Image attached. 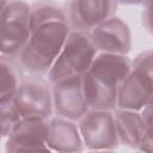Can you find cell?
Returning <instances> with one entry per match:
<instances>
[{
	"label": "cell",
	"instance_id": "cell-1",
	"mask_svg": "<svg viewBox=\"0 0 153 153\" xmlns=\"http://www.w3.org/2000/svg\"><path fill=\"white\" fill-rule=\"evenodd\" d=\"M71 30L67 17L31 23L29 41L16 59L20 71L35 76L47 75Z\"/></svg>",
	"mask_w": 153,
	"mask_h": 153
},
{
	"label": "cell",
	"instance_id": "cell-2",
	"mask_svg": "<svg viewBox=\"0 0 153 153\" xmlns=\"http://www.w3.org/2000/svg\"><path fill=\"white\" fill-rule=\"evenodd\" d=\"M153 96V53L145 50L131 60V68L117 88L118 109L140 111L152 103Z\"/></svg>",
	"mask_w": 153,
	"mask_h": 153
},
{
	"label": "cell",
	"instance_id": "cell-3",
	"mask_svg": "<svg viewBox=\"0 0 153 153\" xmlns=\"http://www.w3.org/2000/svg\"><path fill=\"white\" fill-rule=\"evenodd\" d=\"M97 53L98 50L96 49L88 31L72 29L57 57L45 75L48 82L54 84L55 81L68 76L82 75L88 69Z\"/></svg>",
	"mask_w": 153,
	"mask_h": 153
},
{
	"label": "cell",
	"instance_id": "cell-4",
	"mask_svg": "<svg viewBox=\"0 0 153 153\" xmlns=\"http://www.w3.org/2000/svg\"><path fill=\"white\" fill-rule=\"evenodd\" d=\"M31 33L30 5L8 1L0 16V56L17 59Z\"/></svg>",
	"mask_w": 153,
	"mask_h": 153
},
{
	"label": "cell",
	"instance_id": "cell-5",
	"mask_svg": "<svg viewBox=\"0 0 153 153\" xmlns=\"http://www.w3.org/2000/svg\"><path fill=\"white\" fill-rule=\"evenodd\" d=\"M114 116L120 143L129 148L152 152V103L140 111L116 108Z\"/></svg>",
	"mask_w": 153,
	"mask_h": 153
},
{
	"label": "cell",
	"instance_id": "cell-6",
	"mask_svg": "<svg viewBox=\"0 0 153 153\" xmlns=\"http://www.w3.org/2000/svg\"><path fill=\"white\" fill-rule=\"evenodd\" d=\"M12 103L19 117L48 120L54 114L51 86L42 76L27 74L20 78Z\"/></svg>",
	"mask_w": 153,
	"mask_h": 153
},
{
	"label": "cell",
	"instance_id": "cell-7",
	"mask_svg": "<svg viewBox=\"0 0 153 153\" xmlns=\"http://www.w3.org/2000/svg\"><path fill=\"white\" fill-rule=\"evenodd\" d=\"M76 123L86 149L114 151L120 146L114 110L88 109Z\"/></svg>",
	"mask_w": 153,
	"mask_h": 153
},
{
	"label": "cell",
	"instance_id": "cell-8",
	"mask_svg": "<svg viewBox=\"0 0 153 153\" xmlns=\"http://www.w3.org/2000/svg\"><path fill=\"white\" fill-rule=\"evenodd\" d=\"M53 109L56 116L78 121L86 114V104L82 91V75L68 76L50 84Z\"/></svg>",
	"mask_w": 153,
	"mask_h": 153
},
{
	"label": "cell",
	"instance_id": "cell-9",
	"mask_svg": "<svg viewBox=\"0 0 153 153\" xmlns=\"http://www.w3.org/2000/svg\"><path fill=\"white\" fill-rule=\"evenodd\" d=\"M116 0H67L66 17L73 30L91 31L99 23L115 16Z\"/></svg>",
	"mask_w": 153,
	"mask_h": 153
},
{
	"label": "cell",
	"instance_id": "cell-10",
	"mask_svg": "<svg viewBox=\"0 0 153 153\" xmlns=\"http://www.w3.org/2000/svg\"><path fill=\"white\" fill-rule=\"evenodd\" d=\"M131 68V59L128 54L98 51L85 72L94 82L104 88L117 91L121 81Z\"/></svg>",
	"mask_w": 153,
	"mask_h": 153
},
{
	"label": "cell",
	"instance_id": "cell-11",
	"mask_svg": "<svg viewBox=\"0 0 153 153\" xmlns=\"http://www.w3.org/2000/svg\"><path fill=\"white\" fill-rule=\"evenodd\" d=\"M88 32L98 51L128 54L131 49V31L120 17L112 16Z\"/></svg>",
	"mask_w": 153,
	"mask_h": 153
},
{
	"label": "cell",
	"instance_id": "cell-12",
	"mask_svg": "<svg viewBox=\"0 0 153 153\" xmlns=\"http://www.w3.org/2000/svg\"><path fill=\"white\" fill-rule=\"evenodd\" d=\"M47 122L38 117H20L6 136V151H49L45 145Z\"/></svg>",
	"mask_w": 153,
	"mask_h": 153
},
{
	"label": "cell",
	"instance_id": "cell-13",
	"mask_svg": "<svg viewBox=\"0 0 153 153\" xmlns=\"http://www.w3.org/2000/svg\"><path fill=\"white\" fill-rule=\"evenodd\" d=\"M45 145L54 152H81L85 149L76 121L60 116L50 117L47 122Z\"/></svg>",
	"mask_w": 153,
	"mask_h": 153
},
{
	"label": "cell",
	"instance_id": "cell-14",
	"mask_svg": "<svg viewBox=\"0 0 153 153\" xmlns=\"http://www.w3.org/2000/svg\"><path fill=\"white\" fill-rule=\"evenodd\" d=\"M82 91L88 109L115 110L117 106V91L104 88L94 82L86 73L82 74Z\"/></svg>",
	"mask_w": 153,
	"mask_h": 153
},
{
	"label": "cell",
	"instance_id": "cell-15",
	"mask_svg": "<svg viewBox=\"0 0 153 153\" xmlns=\"http://www.w3.org/2000/svg\"><path fill=\"white\" fill-rule=\"evenodd\" d=\"M19 72L16 59L0 56V104L12 102L20 81Z\"/></svg>",
	"mask_w": 153,
	"mask_h": 153
},
{
	"label": "cell",
	"instance_id": "cell-16",
	"mask_svg": "<svg viewBox=\"0 0 153 153\" xmlns=\"http://www.w3.org/2000/svg\"><path fill=\"white\" fill-rule=\"evenodd\" d=\"M19 118L20 117L12 102L0 104V140L7 136Z\"/></svg>",
	"mask_w": 153,
	"mask_h": 153
},
{
	"label": "cell",
	"instance_id": "cell-17",
	"mask_svg": "<svg viewBox=\"0 0 153 153\" xmlns=\"http://www.w3.org/2000/svg\"><path fill=\"white\" fill-rule=\"evenodd\" d=\"M143 12H142V24L145 29L151 32V0H146L143 4Z\"/></svg>",
	"mask_w": 153,
	"mask_h": 153
},
{
	"label": "cell",
	"instance_id": "cell-18",
	"mask_svg": "<svg viewBox=\"0 0 153 153\" xmlns=\"http://www.w3.org/2000/svg\"><path fill=\"white\" fill-rule=\"evenodd\" d=\"M118 4H122V5H142L146 0H116Z\"/></svg>",
	"mask_w": 153,
	"mask_h": 153
},
{
	"label": "cell",
	"instance_id": "cell-19",
	"mask_svg": "<svg viewBox=\"0 0 153 153\" xmlns=\"http://www.w3.org/2000/svg\"><path fill=\"white\" fill-rule=\"evenodd\" d=\"M7 0H0V16H1V13H2V11H4V8H5V6L7 5Z\"/></svg>",
	"mask_w": 153,
	"mask_h": 153
},
{
	"label": "cell",
	"instance_id": "cell-20",
	"mask_svg": "<svg viewBox=\"0 0 153 153\" xmlns=\"http://www.w3.org/2000/svg\"><path fill=\"white\" fill-rule=\"evenodd\" d=\"M7 1H13V0H7Z\"/></svg>",
	"mask_w": 153,
	"mask_h": 153
}]
</instances>
